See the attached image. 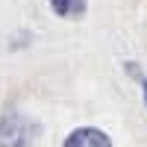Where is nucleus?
Returning <instances> with one entry per match:
<instances>
[{"instance_id":"nucleus-2","label":"nucleus","mask_w":147,"mask_h":147,"mask_svg":"<svg viewBox=\"0 0 147 147\" xmlns=\"http://www.w3.org/2000/svg\"><path fill=\"white\" fill-rule=\"evenodd\" d=\"M62 147H112V141H109V136L103 129H97V127H80V129H74L65 138Z\"/></svg>"},{"instance_id":"nucleus-1","label":"nucleus","mask_w":147,"mask_h":147,"mask_svg":"<svg viewBox=\"0 0 147 147\" xmlns=\"http://www.w3.org/2000/svg\"><path fill=\"white\" fill-rule=\"evenodd\" d=\"M0 147H32L30 121L15 112L0 118Z\"/></svg>"},{"instance_id":"nucleus-4","label":"nucleus","mask_w":147,"mask_h":147,"mask_svg":"<svg viewBox=\"0 0 147 147\" xmlns=\"http://www.w3.org/2000/svg\"><path fill=\"white\" fill-rule=\"evenodd\" d=\"M141 94H144V103H147V80L141 82Z\"/></svg>"},{"instance_id":"nucleus-3","label":"nucleus","mask_w":147,"mask_h":147,"mask_svg":"<svg viewBox=\"0 0 147 147\" xmlns=\"http://www.w3.org/2000/svg\"><path fill=\"white\" fill-rule=\"evenodd\" d=\"M50 9L59 18H71V15H80L85 6H82V0H50Z\"/></svg>"}]
</instances>
